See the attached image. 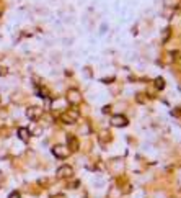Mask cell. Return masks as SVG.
<instances>
[{"mask_svg": "<svg viewBox=\"0 0 181 198\" xmlns=\"http://www.w3.org/2000/svg\"><path fill=\"white\" fill-rule=\"evenodd\" d=\"M80 100H82V97H80V93H78L77 90H70L69 92V102H72V103H80Z\"/></svg>", "mask_w": 181, "mask_h": 198, "instance_id": "obj_1", "label": "cell"}, {"mask_svg": "<svg viewBox=\"0 0 181 198\" xmlns=\"http://www.w3.org/2000/svg\"><path fill=\"white\" fill-rule=\"evenodd\" d=\"M54 154H56V156H59V157H67L69 151L64 148V146H57V148L54 149Z\"/></svg>", "mask_w": 181, "mask_h": 198, "instance_id": "obj_2", "label": "cell"}, {"mask_svg": "<svg viewBox=\"0 0 181 198\" xmlns=\"http://www.w3.org/2000/svg\"><path fill=\"white\" fill-rule=\"evenodd\" d=\"M113 124H114V126H124V124H126V118H124V116H121V115L113 116Z\"/></svg>", "mask_w": 181, "mask_h": 198, "instance_id": "obj_3", "label": "cell"}, {"mask_svg": "<svg viewBox=\"0 0 181 198\" xmlns=\"http://www.w3.org/2000/svg\"><path fill=\"white\" fill-rule=\"evenodd\" d=\"M57 174H59V177H69V175H72V169L70 167H61L59 170H57Z\"/></svg>", "mask_w": 181, "mask_h": 198, "instance_id": "obj_4", "label": "cell"}, {"mask_svg": "<svg viewBox=\"0 0 181 198\" xmlns=\"http://www.w3.org/2000/svg\"><path fill=\"white\" fill-rule=\"evenodd\" d=\"M77 113L74 112V113H72L70 115V112L69 113H66V115H62V120H66V123H74V120H77Z\"/></svg>", "mask_w": 181, "mask_h": 198, "instance_id": "obj_5", "label": "cell"}, {"mask_svg": "<svg viewBox=\"0 0 181 198\" xmlns=\"http://www.w3.org/2000/svg\"><path fill=\"white\" fill-rule=\"evenodd\" d=\"M39 115H41V110L38 107H33L31 110H28V116H30V118H38Z\"/></svg>", "mask_w": 181, "mask_h": 198, "instance_id": "obj_6", "label": "cell"}, {"mask_svg": "<svg viewBox=\"0 0 181 198\" xmlns=\"http://www.w3.org/2000/svg\"><path fill=\"white\" fill-rule=\"evenodd\" d=\"M18 133H20V138L23 139V141H26V139H28V129L20 128V129H18Z\"/></svg>", "mask_w": 181, "mask_h": 198, "instance_id": "obj_7", "label": "cell"}, {"mask_svg": "<svg viewBox=\"0 0 181 198\" xmlns=\"http://www.w3.org/2000/svg\"><path fill=\"white\" fill-rule=\"evenodd\" d=\"M10 198H20V195H18V193H12Z\"/></svg>", "mask_w": 181, "mask_h": 198, "instance_id": "obj_8", "label": "cell"}]
</instances>
